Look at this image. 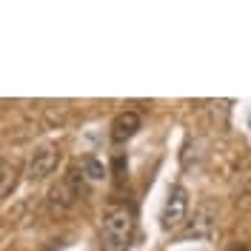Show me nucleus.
Segmentation results:
<instances>
[{
  "instance_id": "1",
  "label": "nucleus",
  "mask_w": 251,
  "mask_h": 251,
  "mask_svg": "<svg viewBox=\"0 0 251 251\" xmlns=\"http://www.w3.org/2000/svg\"><path fill=\"white\" fill-rule=\"evenodd\" d=\"M134 234V214L126 205H114L103 217V231H100V246L103 251H126Z\"/></svg>"
},
{
  "instance_id": "2",
  "label": "nucleus",
  "mask_w": 251,
  "mask_h": 251,
  "mask_svg": "<svg viewBox=\"0 0 251 251\" xmlns=\"http://www.w3.org/2000/svg\"><path fill=\"white\" fill-rule=\"evenodd\" d=\"M188 217V191L183 186H172L166 205H163V228L166 231H177Z\"/></svg>"
},
{
  "instance_id": "3",
  "label": "nucleus",
  "mask_w": 251,
  "mask_h": 251,
  "mask_svg": "<svg viewBox=\"0 0 251 251\" xmlns=\"http://www.w3.org/2000/svg\"><path fill=\"white\" fill-rule=\"evenodd\" d=\"M57 163H60V151H57L54 146H40V149L29 157L26 174H29V180H43V177H49V174L57 169Z\"/></svg>"
},
{
  "instance_id": "4",
  "label": "nucleus",
  "mask_w": 251,
  "mask_h": 251,
  "mask_svg": "<svg viewBox=\"0 0 251 251\" xmlns=\"http://www.w3.org/2000/svg\"><path fill=\"white\" fill-rule=\"evenodd\" d=\"M214 228H217V211L211 208V203H203L197 205V211H194V217H191L183 237L186 240H205V237L214 234Z\"/></svg>"
},
{
  "instance_id": "5",
  "label": "nucleus",
  "mask_w": 251,
  "mask_h": 251,
  "mask_svg": "<svg viewBox=\"0 0 251 251\" xmlns=\"http://www.w3.org/2000/svg\"><path fill=\"white\" fill-rule=\"evenodd\" d=\"M140 114L137 111H120L117 117H114V123H111V140L114 143H126V140H131L137 131H140Z\"/></svg>"
},
{
  "instance_id": "6",
  "label": "nucleus",
  "mask_w": 251,
  "mask_h": 251,
  "mask_svg": "<svg viewBox=\"0 0 251 251\" xmlns=\"http://www.w3.org/2000/svg\"><path fill=\"white\" fill-rule=\"evenodd\" d=\"M83 174L89 177V180H103L106 177V166L97 160V157H83Z\"/></svg>"
},
{
  "instance_id": "7",
  "label": "nucleus",
  "mask_w": 251,
  "mask_h": 251,
  "mask_svg": "<svg viewBox=\"0 0 251 251\" xmlns=\"http://www.w3.org/2000/svg\"><path fill=\"white\" fill-rule=\"evenodd\" d=\"M228 251H249V246H246V243H237V246H231Z\"/></svg>"
}]
</instances>
